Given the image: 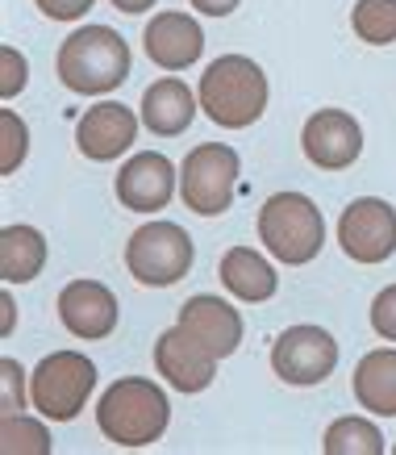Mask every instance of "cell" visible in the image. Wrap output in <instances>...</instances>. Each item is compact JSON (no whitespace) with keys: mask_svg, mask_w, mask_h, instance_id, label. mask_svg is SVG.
<instances>
[{"mask_svg":"<svg viewBox=\"0 0 396 455\" xmlns=\"http://www.w3.org/2000/svg\"><path fill=\"white\" fill-rule=\"evenodd\" d=\"M176 167L171 159L159 151H138L130 155L113 180V188H117V201L125 209H134V213H159V209L171 205V196H176Z\"/></svg>","mask_w":396,"mask_h":455,"instance_id":"10","label":"cell"},{"mask_svg":"<svg viewBox=\"0 0 396 455\" xmlns=\"http://www.w3.org/2000/svg\"><path fill=\"white\" fill-rule=\"evenodd\" d=\"M46 267V238L34 226H4L0 230V276L4 284H29Z\"/></svg>","mask_w":396,"mask_h":455,"instance_id":"20","label":"cell"},{"mask_svg":"<svg viewBox=\"0 0 396 455\" xmlns=\"http://www.w3.org/2000/svg\"><path fill=\"white\" fill-rule=\"evenodd\" d=\"M154 368L163 376L171 388L179 393H205L213 385V376H218V355L205 351V347L196 343L184 326H171L154 339Z\"/></svg>","mask_w":396,"mask_h":455,"instance_id":"12","label":"cell"},{"mask_svg":"<svg viewBox=\"0 0 396 455\" xmlns=\"http://www.w3.org/2000/svg\"><path fill=\"white\" fill-rule=\"evenodd\" d=\"M29 84V63L21 59L17 46H0V97L13 100Z\"/></svg>","mask_w":396,"mask_h":455,"instance_id":"26","label":"cell"},{"mask_svg":"<svg viewBox=\"0 0 396 455\" xmlns=\"http://www.w3.org/2000/svg\"><path fill=\"white\" fill-rule=\"evenodd\" d=\"M63 88L80 97H105L130 80V46L109 26H80L63 38L55 59Z\"/></svg>","mask_w":396,"mask_h":455,"instance_id":"2","label":"cell"},{"mask_svg":"<svg viewBox=\"0 0 396 455\" xmlns=\"http://www.w3.org/2000/svg\"><path fill=\"white\" fill-rule=\"evenodd\" d=\"M34 4H38L51 21H80V17L92 9L96 0H34Z\"/></svg>","mask_w":396,"mask_h":455,"instance_id":"28","label":"cell"},{"mask_svg":"<svg viewBox=\"0 0 396 455\" xmlns=\"http://www.w3.org/2000/svg\"><path fill=\"white\" fill-rule=\"evenodd\" d=\"M259 243L288 267L313 263L326 243V218L305 193H275L259 209Z\"/></svg>","mask_w":396,"mask_h":455,"instance_id":"4","label":"cell"},{"mask_svg":"<svg viewBox=\"0 0 396 455\" xmlns=\"http://www.w3.org/2000/svg\"><path fill=\"white\" fill-rule=\"evenodd\" d=\"M179 326L218 359L234 355L238 343H242V314L230 301L213 297V292H196V297L179 305Z\"/></svg>","mask_w":396,"mask_h":455,"instance_id":"15","label":"cell"},{"mask_svg":"<svg viewBox=\"0 0 396 455\" xmlns=\"http://www.w3.org/2000/svg\"><path fill=\"white\" fill-rule=\"evenodd\" d=\"M238 176H242V164H238L234 147H226V142H201L179 164V196H184V205L192 213L221 218L234 205Z\"/></svg>","mask_w":396,"mask_h":455,"instance_id":"6","label":"cell"},{"mask_svg":"<svg viewBox=\"0 0 396 455\" xmlns=\"http://www.w3.org/2000/svg\"><path fill=\"white\" fill-rule=\"evenodd\" d=\"M96 388V363L80 351H55L29 372V405L46 422H71L80 418Z\"/></svg>","mask_w":396,"mask_h":455,"instance_id":"5","label":"cell"},{"mask_svg":"<svg viewBox=\"0 0 396 455\" xmlns=\"http://www.w3.org/2000/svg\"><path fill=\"white\" fill-rule=\"evenodd\" d=\"M351 29L368 46L396 42V0H359L355 9H351Z\"/></svg>","mask_w":396,"mask_h":455,"instance_id":"22","label":"cell"},{"mask_svg":"<svg viewBox=\"0 0 396 455\" xmlns=\"http://www.w3.org/2000/svg\"><path fill=\"white\" fill-rule=\"evenodd\" d=\"M196 13H205V17H230L242 0H188Z\"/></svg>","mask_w":396,"mask_h":455,"instance_id":"29","label":"cell"},{"mask_svg":"<svg viewBox=\"0 0 396 455\" xmlns=\"http://www.w3.org/2000/svg\"><path fill=\"white\" fill-rule=\"evenodd\" d=\"M334 368H338V343L321 326H288L272 343V372L284 385H321Z\"/></svg>","mask_w":396,"mask_h":455,"instance_id":"8","label":"cell"},{"mask_svg":"<svg viewBox=\"0 0 396 455\" xmlns=\"http://www.w3.org/2000/svg\"><path fill=\"white\" fill-rule=\"evenodd\" d=\"M171 422L167 393L147 376H122L96 401V427L113 447H151Z\"/></svg>","mask_w":396,"mask_h":455,"instance_id":"1","label":"cell"},{"mask_svg":"<svg viewBox=\"0 0 396 455\" xmlns=\"http://www.w3.org/2000/svg\"><path fill=\"white\" fill-rule=\"evenodd\" d=\"M29 155V125L13 109H0V176H13Z\"/></svg>","mask_w":396,"mask_h":455,"instance_id":"24","label":"cell"},{"mask_svg":"<svg viewBox=\"0 0 396 455\" xmlns=\"http://www.w3.org/2000/svg\"><path fill=\"white\" fill-rule=\"evenodd\" d=\"M355 401L376 418H396V351L392 347H376L355 363L351 376Z\"/></svg>","mask_w":396,"mask_h":455,"instance_id":"19","label":"cell"},{"mask_svg":"<svg viewBox=\"0 0 396 455\" xmlns=\"http://www.w3.org/2000/svg\"><path fill=\"white\" fill-rule=\"evenodd\" d=\"M0 451L4 455H51V430L26 414L0 418Z\"/></svg>","mask_w":396,"mask_h":455,"instance_id":"23","label":"cell"},{"mask_svg":"<svg viewBox=\"0 0 396 455\" xmlns=\"http://www.w3.org/2000/svg\"><path fill=\"white\" fill-rule=\"evenodd\" d=\"M196 109H201V97L192 92L184 80L167 76V80H154L147 92H142V125L159 134V139H176L184 134L192 122H196Z\"/></svg>","mask_w":396,"mask_h":455,"instance_id":"17","label":"cell"},{"mask_svg":"<svg viewBox=\"0 0 396 455\" xmlns=\"http://www.w3.org/2000/svg\"><path fill=\"white\" fill-rule=\"evenodd\" d=\"M117 297H113L109 284H100V280H71L67 289L59 292V322L67 326L75 339H109L117 331Z\"/></svg>","mask_w":396,"mask_h":455,"instance_id":"13","label":"cell"},{"mask_svg":"<svg viewBox=\"0 0 396 455\" xmlns=\"http://www.w3.org/2000/svg\"><path fill=\"white\" fill-rule=\"evenodd\" d=\"M326 455H384V435L368 418H338L329 422L326 439H321Z\"/></svg>","mask_w":396,"mask_h":455,"instance_id":"21","label":"cell"},{"mask_svg":"<svg viewBox=\"0 0 396 455\" xmlns=\"http://www.w3.org/2000/svg\"><path fill=\"white\" fill-rule=\"evenodd\" d=\"M192 259H196L192 238L176 221H147L125 243V267L147 289H167V284L184 280Z\"/></svg>","mask_w":396,"mask_h":455,"instance_id":"7","label":"cell"},{"mask_svg":"<svg viewBox=\"0 0 396 455\" xmlns=\"http://www.w3.org/2000/svg\"><path fill=\"white\" fill-rule=\"evenodd\" d=\"M113 9H122V13H147L154 9V0H109Z\"/></svg>","mask_w":396,"mask_h":455,"instance_id":"30","label":"cell"},{"mask_svg":"<svg viewBox=\"0 0 396 455\" xmlns=\"http://www.w3.org/2000/svg\"><path fill=\"white\" fill-rule=\"evenodd\" d=\"M392 451H396V447H392Z\"/></svg>","mask_w":396,"mask_h":455,"instance_id":"32","label":"cell"},{"mask_svg":"<svg viewBox=\"0 0 396 455\" xmlns=\"http://www.w3.org/2000/svg\"><path fill=\"white\" fill-rule=\"evenodd\" d=\"M0 418L21 414L26 410V372L17 359H0Z\"/></svg>","mask_w":396,"mask_h":455,"instance_id":"25","label":"cell"},{"mask_svg":"<svg viewBox=\"0 0 396 455\" xmlns=\"http://www.w3.org/2000/svg\"><path fill=\"white\" fill-rule=\"evenodd\" d=\"M142 46L151 63H159L163 71H184L205 51V29L196 26V17L167 9V13H154V21L142 29Z\"/></svg>","mask_w":396,"mask_h":455,"instance_id":"16","label":"cell"},{"mask_svg":"<svg viewBox=\"0 0 396 455\" xmlns=\"http://www.w3.org/2000/svg\"><path fill=\"white\" fill-rule=\"evenodd\" d=\"M371 331L396 343V284H388L384 292H376V301H371Z\"/></svg>","mask_w":396,"mask_h":455,"instance_id":"27","label":"cell"},{"mask_svg":"<svg viewBox=\"0 0 396 455\" xmlns=\"http://www.w3.org/2000/svg\"><path fill=\"white\" fill-rule=\"evenodd\" d=\"M196 97H201V109L209 113L213 125H221V130H246V125H255L263 117L272 88H267V76H263V68L255 59L221 55L205 68Z\"/></svg>","mask_w":396,"mask_h":455,"instance_id":"3","label":"cell"},{"mask_svg":"<svg viewBox=\"0 0 396 455\" xmlns=\"http://www.w3.org/2000/svg\"><path fill=\"white\" fill-rule=\"evenodd\" d=\"M218 276L221 284L238 297V301H272L275 289H280V276H275V267L267 259H263L255 247H230L226 255H221L218 263Z\"/></svg>","mask_w":396,"mask_h":455,"instance_id":"18","label":"cell"},{"mask_svg":"<svg viewBox=\"0 0 396 455\" xmlns=\"http://www.w3.org/2000/svg\"><path fill=\"white\" fill-rule=\"evenodd\" d=\"M138 142V117L117 100H100L75 125V147L92 164H113Z\"/></svg>","mask_w":396,"mask_h":455,"instance_id":"14","label":"cell"},{"mask_svg":"<svg viewBox=\"0 0 396 455\" xmlns=\"http://www.w3.org/2000/svg\"><path fill=\"white\" fill-rule=\"evenodd\" d=\"M338 243L355 263H384L396 251V209L380 196H359L342 209Z\"/></svg>","mask_w":396,"mask_h":455,"instance_id":"9","label":"cell"},{"mask_svg":"<svg viewBox=\"0 0 396 455\" xmlns=\"http://www.w3.org/2000/svg\"><path fill=\"white\" fill-rule=\"evenodd\" d=\"M305 159L321 172H342L363 155V130L346 109H317L301 130Z\"/></svg>","mask_w":396,"mask_h":455,"instance_id":"11","label":"cell"},{"mask_svg":"<svg viewBox=\"0 0 396 455\" xmlns=\"http://www.w3.org/2000/svg\"><path fill=\"white\" fill-rule=\"evenodd\" d=\"M0 309H4V322H0V334H13V297H9V292L0 297Z\"/></svg>","mask_w":396,"mask_h":455,"instance_id":"31","label":"cell"}]
</instances>
